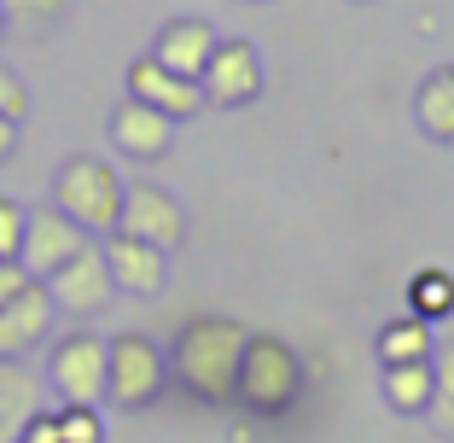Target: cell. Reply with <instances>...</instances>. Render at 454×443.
Returning <instances> with one entry per match:
<instances>
[{
    "instance_id": "5b68a950",
    "label": "cell",
    "mask_w": 454,
    "mask_h": 443,
    "mask_svg": "<svg viewBox=\"0 0 454 443\" xmlns=\"http://www.w3.org/2000/svg\"><path fill=\"white\" fill-rule=\"evenodd\" d=\"M163 379H169V362H163V350L152 344L146 333H117L111 338V385H106V397L117 408L158 403Z\"/></svg>"
},
{
    "instance_id": "7402d4cb",
    "label": "cell",
    "mask_w": 454,
    "mask_h": 443,
    "mask_svg": "<svg viewBox=\"0 0 454 443\" xmlns=\"http://www.w3.org/2000/svg\"><path fill=\"white\" fill-rule=\"evenodd\" d=\"M59 438H65V443H106L99 403H65V408H59Z\"/></svg>"
},
{
    "instance_id": "d4e9b609",
    "label": "cell",
    "mask_w": 454,
    "mask_h": 443,
    "mask_svg": "<svg viewBox=\"0 0 454 443\" xmlns=\"http://www.w3.org/2000/svg\"><path fill=\"white\" fill-rule=\"evenodd\" d=\"M29 281H35V274H29L24 263H12V257H0V304H12V297L24 292Z\"/></svg>"
},
{
    "instance_id": "e0dca14e",
    "label": "cell",
    "mask_w": 454,
    "mask_h": 443,
    "mask_svg": "<svg viewBox=\"0 0 454 443\" xmlns=\"http://www.w3.org/2000/svg\"><path fill=\"white\" fill-rule=\"evenodd\" d=\"M379 391H385V403L396 408V415H426V408H431V391H437L431 356H426V362H390L385 379H379Z\"/></svg>"
},
{
    "instance_id": "ac0fdd59",
    "label": "cell",
    "mask_w": 454,
    "mask_h": 443,
    "mask_svg": "<svg viewBox=\"0 0 454 443\" xmlns=\"http://www.w3.org/2000/svg\"><path fill=\"white\" fill-rule=\"evenodd\" d=\"M431 356V321H419L414 309L379 327V362H426Z\"/></svg>"
},
{
    "instance_id": "4316f807",
    "label": "cell",
    "mask_w": 454,
    "mask_h": 443,
    "mask_svg": "<svg viewBox=\"0 0 454 443\" xmlns=\"http://www.w3.org/2000/svg\"><path fill=\"white\" fill-rule=\"evenodd\" d=\"M12 146H18V117L0 111V158H12Z\"/></svg>"
},
{
    "instance_id": "8fae6325",
    "label": "cell",
    "mask_w": 454,
    "mask_h": 443,
    "mask_svg": "<svg viewBox=\"0 0 454 443\" xmlns=\"http://www.w3.org/2000/svg\"><path fill=\"white\" fill-rule=\"evenodd\" d=\"M106 263H111L117 292H129V297H158L163 281H169V251L134 240V233H122V228L106 233Z\"/></svg>"
},
{
    "instance_id": "7c38bea8",
    "label": "cell",
    "mask_w": 454,
    "mask_h": 443,
    "mask_svg": "<svg viewBox=\"0 0 454 443\" xmlns=\"http://www.w3.org/2000/svg\"><path fill=\"white\" fill-rule=\"evenodd\" d=\"M53 315H59V304H53V292H47V281H29L12 304H0V356L35 350L41 338L53 333Z\"/></svg>"
},
{
    "instance_id": "ba28073f",
    "label": "cell",
    "mask_w": 454,
    "mask_h": 443,
    "mask_svg": "<svg viewBox=\"0 0 454 443\" xmlns=\"http://www.w3.org/2000/svg\"><path fill=\"white\" fill-rule=\"evenodd\" d=\"M88 245V228H76L65 210H29V222H24V251H18V263H24L35 281H47L53 269H65L70 257Z\"/></svg>"
},
{
    "instance_id": "6da1fadb",
    "label": "cell",
    "mask_w": 454,
    "mask_h": 443,
    "mask_svg": "<svg viewBox=\"0 0 454 443\" xmlns=\"http://www.w3.org/2000/svg\"><path fill=\"white\" fill-rule=\"evenodd\" d=\"M245 327L227 321V315H192L175 338V374L192 397L204 403H233V385H239V356H245Z\"/></svg>"
},
{
    "instance_id": "4fadbf2b",
    "label": "cell",
    "mask_w": 454,
    "mask_h": 443,
    "mask_svg": "<svg viewBox=\"0 0 454 443\" xmlns=\"http://www.w3.org/2000/svg\"><path fill=\"white\" fill-rule=\"evenodd\" d=\"M129 94L134 99H146V106H158L163 117H175V123H187L192 111L204 106V88L192 76H175L169 65H158V59H134L129 65Z\"/></svg>"
},
{
    "instance_id": "5bb4252c",
    "label": "cell",
    "mask_w": 454,
    "mask_h": 443,
    "mask_svg": "<svg viewBox=\"0 0 454 443\" xmlns=\"http://www.w3.org/2000/svg\"><path fill=\"white\" fill-rule=\"evenodd\" d=\"M215 29L204 24V18H169V24L158 29V41H152V59L158 65H169L175 76H192L199 82L204 70H210V59H215Z\"/></svg>"
},
{
    "instance_id": "30bf717a",
    "label": "cell",
    "mask_w": 454,
    "mask_h": 443,
    "mask_svg": "<svg viewBox=\"0 0 454 443\" xmlns=\"http://www.w3.org/2000/svg\"><path fill=\"white\" fill-rule=\"evenodd\" d=\"M111 146L122 152V158L134 163H158L163 152L175 146V117H163L158 106H146V99H122L117 111H111Z\"/></svg>"
},
{
    "instance_id": "ffe728a7",
    "label": "cell",
    "mask_w": 454,
    "mask_h": 443,
    "mask_svg": "<svg viewBox=\"0 0 454 443\" xmlns=\"http://www.w3.org/2000/svg\"><path fill=\"white\" fill-rule=\"evenodd\" d=\"M431 374H437V391H431L426 420L442 431V438H454V344L431 350Z\"/></svg>"
},
{
    "instance_id": "9a60e30c",
    "label": "cell",
    "mask_w": 454,
    "mask_h": 443,
    "mask_svg": "<svg viewBox=\"0 0 454 443\" xmlns=\"http://www.w3.org/2000/svg\"><path fill=\"white\" fill-rule=\"evenodd\" d=\"M35 415H41V379L18 368V356H0V443H18Z\"/></svg>"
},
{
    "instance_id": "484cf974",
    "label": "cell",
    "mask_w": 454,
    "mask_h": 443,
    "mask_svg": "<svg viewBox=\"0 0 454 443\" xmlns=\"http://www.w3.org/2000/svg\"><path fill=\"white\" fill-rule=\"evenodd\" d=\"M18 443H65V438H59V415H35Z\"/></svg>"
},
{
    "instance_id": "52a82bcc",
    "label": "cell",
    "mask_w": 454,
    "mask_h": 443,
    "mask_svg": "<svg viewBox=\"0 0 454 443\" xmlns=\"http://www.w3.org/2000/svg\"><path fill=\"white\" fill-rule=\"evenodd\" d=\"M122 233H134V240L158 245V251H175V245L187 240V216H181V199L163 187H152V181H134V187H122Z\"/></svg>"
},
{
    "instance_id": "277c9868",
    "label": "cell",
    "mask_w": 454,
    "mask_h": 443,
    "mask_svg": "<svg viewBox=\"0 0 454 443\" xmlns=\"http://www.w3.org/2000/svg\"><path fill=\"white\" fill-rule=\"evenodd\" d=\"M47 385H53L65 403H106L111 338H99L94 327H76L70 338H59L53 362H47Z\"/></svg>"
},
{
    "instance_id": "7a4b0ae2",
    "label": "cell",
    "mask_w": 454,
    "mask_h": 443,
    "mask_svg": "<svg viewBox=\"0 0 454 443\" xmlns=\"http://www.w3.org/2000/svg\"><path fill=\"white\" fill-rule=\"evenodd\" d=\"M297 391H303V362H297V350L274 333H251L245 338V356H239V397L251 415H286L297 403Z\"/></svg>"
},
{
    "instance_id": "9c48e42d",
    "label": "cell",
    "mask_w": 454,
    "mask_h": 443,
    "mask_svg": "<svg viewBox=\"0 0 454 443\" xmlns=\"http://www.w3.org/2000/svg\"><path fill=\"white\" fill-rule=\"evenodd\" d=\"M199 88L210 106H251L262 94V59H256V47L251 41H222L210 70L199 76Z\"/></svg>"
},
{
    "instance_id": "cb8c5ba5",
    "label": "cell",
    "mask_w": 454,
    "mask_h": 443,
    "mask_svg": "<svg viewBox=\"0 0 454 443\" xmlns=\"http://www.w3.org/2000/svg\"><path fill=\"white\" fill-rule=\"evenodd\" d=\"M0 111H6V117H18V123H24V111H29L24 82H18V70L6 65V59H0Z\"/></svg>"
},
{
    "instance_id": "d6986e66",
    "label": "cell",
    "mask_w": 454,
    "mask_h": 443,
    "mask_svg": "<svg viewBox=\"0 0 454 443\" xmlns=\"http://www.w3.org/2000/svg\"><path fill=\"white\" fill-rule=\"evenodd\" d=\"M408 309H414L419 321H442L454 309V274L449 269H419L408 281Z\"/></svg>"
},
{
    "instance_id": "2e32d148",
    "label": "cell",
    "mask_w": 454,
    "mask_h": 443,
    "mask_svg": "<svg viewBox=\"0 0 454 443\" xmlns=\"http://www.w3.org/2000/svg\"><path fill=\"white\" fill-rule=\"evenodd\" d=\"M414 123L426 129L431 140L454 146V65L431 70V76L419 82V94H414Z\"/></svg>"
},
{
    "instance_id": "603a6c76",
    "label": "cell",
    "mask_w": 454,
    "mask_h": 443,
    "mask_svg": "<svg viewBox=\"0 0 454 443\" xmlns=\"http://www.w3.org/2000/svg\"><path fill=\"white\" fill-rule=\"evenodd\" d=\"M24 222H29L24 204L0 199V257H12V263H18V251H24Z\"/></svg>"
},
{
    "instance_id": "3957f363",
    "label": "cell",
    "mask_w": 454,
    "mask_h": 443,
    "mask_svg": "<svg viewBox=\"0 0 454 443\" xmlns=\"http://www.w3.org/2000/svg\"><path fill=\"white\" fill-rule=\"evenodd\" d=\"M53 204L88 233H117L122 181L106 158H88V152H82V158H65V170H59V181H53Z\"/></svg>"
},
{
    "instance_id": "44dd1931",
    "label": "cell",
    "mask_w": 454,
    "mask_h": 443,
    "mask_svg": "<svg viewBox=\"0 0 454 443\" xmlns=\"http://www.w3.org/2000/svg\"><path fill=\"white\" fill-rule=\"evenodd\" d=\"M0 12L6 24L24 29V36H41V29H53L65 18V0H0Z\"/></svg>"
},
{
    "instance_id": "8992f818",
    "label": "cell",
    "mask_w": 454,
    "mask_h": 443,
    "mask_svg": "<svg viewBox=\"0 0 454 443\" xmlns=\"http://www.w3.org/2000/svg\"><path fill=\"white\" fill-rule=\"evenodd\" d=\"M47 292H53L59 315H76V321L99 315V309L117 297V281H111V263H106V245H82L65 269L47 274Z\"/></svg>"
},
{
    "instance_id": "83f0119b",
    "label": "cell",
    "mask_w": 454,
    "mask_h": 443,
    "mask_svg": "<svg viewBox=\"0 0 454 443\" xmlns=\"http://www.w3.org/2000/svg\"><path fill=\"white\" fill-rule=\"evenodd\" d=\"M0 36H6V12H0Z\"/></svg>"
}]
</instances>
